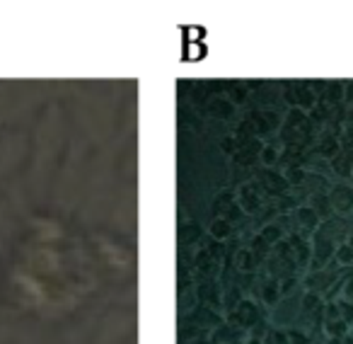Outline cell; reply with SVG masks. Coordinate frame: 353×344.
<instances>
[{"label": "cell", "instance_id": "1", "mask_svg": "<svg viewBox=\"0 0 353 344\" xmlns=\"http://www.w3.org/2000/svg\"><path fill=\"white\" fill-rule=\"evenodd\" d=\"M339 197V204H334V207L339 209V211H348V209L353 207V189L348 187H339L336 192H334V199Z\"/></svg>", "mask_w": 353, "mask_h": 344}, {"label": "cell", "instance_id": "2", "mask_svg": "<svg viewBox=\"0 0 353 344\" xmlns=\"http://www.w3.org/2000/svg\"><path fill=\"white\" fill-rule=\"evenodd\" d=\"M327 329H329V334H332V337H343V334L348 332V323H346V320H332Z\"/></svg>", "mask_w": 353, "mask_h": 344}, {"label": "cell", "instance_id": "3", "mask_svg": "<svg viewBox=\"0 0 353 344\" xmlns=\"http://www.w3.org/2000/svg\"><path fill=\"white\" fill-rule=\"evenodd\" d=\"M339 262H343V265H348V262H353V247L351 245H341V250H339Z\"/></svg>", "mask_w": 353, "mask_h": 344}, {"label": "cell", "instance_id": "4", "mask_svg": "<svg viewBox=\"0 0 353 344\" xmlns=\"http://www.w3.org/2000/svg\"><path fill=\"white\" fill-rule=\"evenodd\" d=\"M351 178H353V167H351Z\"/></svg>", "mask_w": 353, "mask_h": 344}]
</instances>
